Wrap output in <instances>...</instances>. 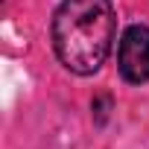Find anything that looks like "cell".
Listing matches in <instances>:
<instances>
[{"instance_id": "6da1fadb", "label": "cell", "mask_w": 149, "mask_h": 149, "mask_svg": "<svg viewBox=\"0 0 149 149\" xmlns=\"http://www.w3.org/2000/svg\"><path fill=\"white\" fill-rule=\"evenodd\" d=\"M114 6L111 0H61L53 18V47L58 61L79 73H97L114 44Z\"/></svg>"}, {"instance_id": "7a4b0ae2", "label": "cell", "mask_w": 149, "mask_h": 149, "mask_svg": "<svg viewBox=\"0 0 149 149\" xmlns=\"http://www.w3.org/2000/svg\"><path fill=\"white\" fill-rule=\"evenodd\" d=\"M117 61H120L123 79H129L134 85L149 82V26L134 24L123 32Z\"/></svg>"}]
</instances>
